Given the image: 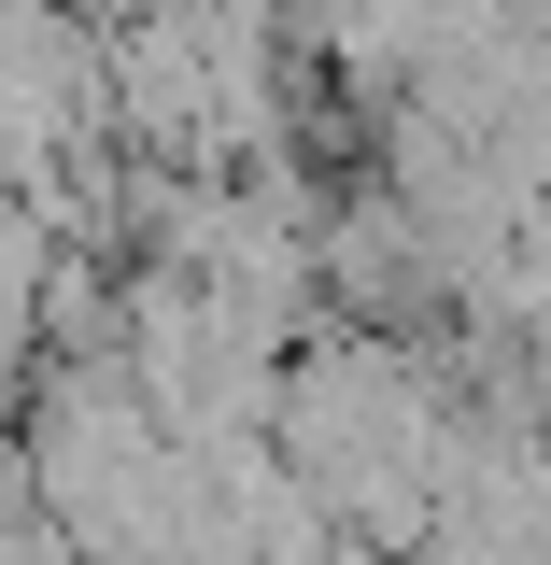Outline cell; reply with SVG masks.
<instances>
[{
    "instance_id": "6da1fadb",
    "label": "cell",
    "mask_w": 551,
    "mask_h": 565,
    "mask_svg": "<svg viewBox=\"0 0 551 565\" xmlns=\"http://www.w3.org/2000/svg\"><path fill=\"white\" fill-rule=\"evenodd\" d=\"M71 14H85V29H114V14H141V0H71Z\"/></svg>"
},
{
    "instance_id": "7a4b0ae2",
    "label": "cell",
    "mask_w": 551,
    "mask_h": 565,
    "mask_svg": "<svg viewBox=\"0 0 551 565\" xmlns=\"http://www.w3.org/2000/svg\"><path fill=\"white\" fill-rule=\"evenodd\" d=\"M538 424H551V353H538Z\"/></svg>"
}]
</instances>
